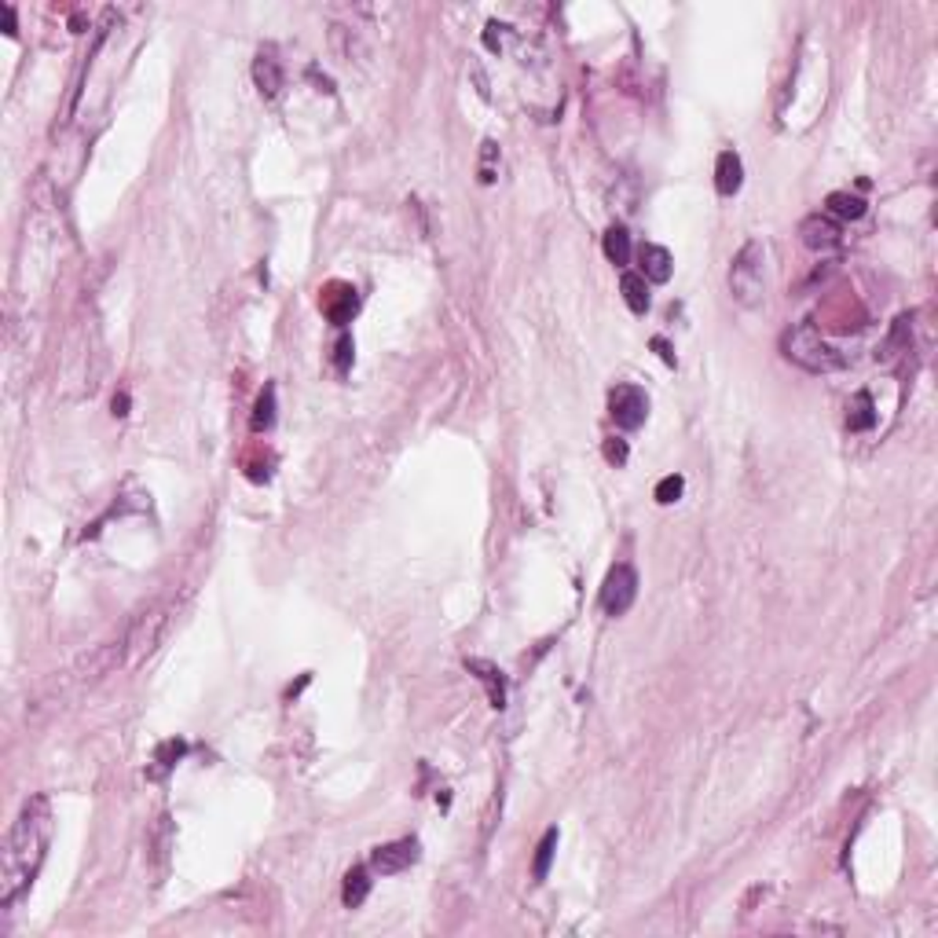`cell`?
I'll list each match as a JSON object with an SVG mask.
<instances>
[{
  "label": "cell",
  "mask_w": 938,
  "mask_h": 938,
  "mask_svg": "<svg viewBox=\"0 0 938 938\" xmlns=\"http://www.w3.org/2000/svg\"><path fill=\"white\" fill-rule=\"evenodd\" d=\"M605 459H609L613 466H624L627 462V444H624V440H616V436L605 440Z\"/></svg>",
  "instance_id": "obj_26"
},
{
  "label": "cell",
  "mask_w": 938,
  "mask_h": 938,
  "mask_svg": "<svg viewBox=\"0 0 938 938\" xmlns=\"http://www.w3.org/2000/svg\"><path fill=\"white\" fill-rule=\"evenodd\" d=\"M638 597V572L624 561V565H613L609 576L601 583V609L609 616H624Z\"/></svg>",
  "instance_id": "obj_5"
},
{
  "label": "cell",
  "mask_w": 938,
  "mask_h": 938,
  "mask_svg": "<svg viewBox=\"0 0 938 938\" xmlns=\"http://www.w3.org/2000/svg\"><path fill=\"white\" fill-rule=\"evenodd\" d=\"M349 363H352V338H349V334H342V338H338V345H334V367L345 374V370H349Z\"/></svg>",
  "instance_id": "obj_25"
},
{
  "label": "cell",
  "mask_w": 938,
  "mask_h": 938,
  "mask_svg": "<svg viewBox=\"0 0 938 938\" xmlns=\"http://www.w3.org/2000/svg\"><path fill=\"white\" fill-rule=\"evenodd\" d=\"M554 851H558V829H546L542 840H539V847H535V861H532L535 884H542V879L550 876V861H554Z\"/></svg>",
  "instance_id": "obj_20"
},
{
  "label": "cell",
  "mask_w": 938,
  "mask_h": 938,
  "mask_svg": "<svg viewBox=\"0 0 938 938\" xmlns=\"http://www.w3.org/2000/svg\"><path fill=\"white\" fill-rule=\"evenodd\" d=\"M652 349L660 352V360H664L668 367H675V352L668 349V342H664V338H652Z\"/></svg>",
  "instance_id": "obj_27"
},
{
  "label": "cell",
  "mask_w": 938,
  "mask_h": 938,
  "mask_svg": "<svg viewBox=\"0 0 938 938\" xmlns=\"http://www.w3.org/2000/svg\"><path fill=\"white\" fill-rule=\"evenodd\" d=\"M909 342H913V315H898V319H895V330L888 334L884 349L876 352V360H884V363L898 360L902 352H909Z\"/></svg>",
  "instance_id": "obj_14"
},
{
  "label": "cell",
  "mask_w": 938,
  "mask_h": 938,
  "mask_svg": "<svg viewBox=\"0 0 938 938\" xmlns=\"http://www.w3.org/2000/svg\"><path fill=\"white\" fill-rule=\"evenodd\" d=\"M125 407H129V396H125V393H122V396H114V414H129Z\"/></svg>",
  "instance_id": "obj_28"
},
{
  "label": "cell",
  "mask_w": 938,
  "mask_h": 938,
  "mask_svg": "<svg viewBox=\"0 0 938 938\" xmlns=\"http://www.w3.org/2000/svg\"><path fill=\"white\" fill-rule=\"evenodd\" d=\"M253 85H257L260 96H268V99H275V96L283 92V63L275 59L271 48H260V51H257V59H253Z\"/></svg>",
  "instance_id": "obj_10"
},
{
  "label": "cell",
  "mask_w": 938,
  "mask_h": 938,
  "mask_svg": "<svg viewBox=\"0 0 938 938\" xmlns=\"http://www.w3.org/2000/svg\"><path fill=\"white\" fill-rule=\"evenodd\" d=\"M184 751H187V744H184V741H169V744H161V748H158V770H154L150 778H161L165 770H169V766H173V762H177Z\"/></svg>",
  "instance_id": "obj_24"
},
{
  "label": "cell",
  "mask_w": 938,
  "mask_h": 938,
  "mask_svg": "<svg viewBox=\"0 0 938 938\" xmlns=\"http://www.w3.org/2000/svg\"><path fill=\"white\" fill-rule=\"evenodd\" d=\"M620 294H624V301H627V308H631L634 315H645V312H649V305H652V297H649V283L642 279L638 271H624V279H620Z\"/></svg>",
  "instance_id": "obj_15"
},
{
  "label": "cell",
  "mask_w": 938,
  "mask_h": 938,
  "mask_svg": "<svg viewBox=\"0 0 938 938\" xmlns=\"http://www.w3.org/2000/svg\"><path fill=\"white\" fill-rule=\"evenodd\" d=\"M169 620H173V605H154V609H147L143 616L132 620V627L125 634V664L129 668L143 664V660L158 649V642L165 638V631H169Z\"/></svg>",
  "instance_id": "obj_4"
},
{
  "label": "cell",
  "mask_w": 938,
  "mask_h": 938,
  "mask_svg": "<svg viewBox=\"0 0 938 938\" xmlns=\"http://www.w3.org/2000/svg\"><path fill=\"white\" fill-rule=\"evenodd\" d=\"M253 433H268L275 425V385H264L257 404H253V418H250Z\"/></svg>",
  "instance_id": "obj_21"
},
{
  "label": "cell",
  "mask_w": 938,
  "mask_h": 938,
  "mask_svg": "<svg viewBox=\"0 0 938 938\" xmlns=\"http://www.w3.org/2000/svg\"><path fill=\"white\" fill-rule=\"evenodd\" d=\"M5 19H8V37H15V12L5 8Z\"/></svg>",
  "instance_id": "obj_29"
},
{
  "label": "cell",
  "mask_w": 938,
  "mask_h": 938,
  "mask_svg": "<svg viewBox=\"0 0 938 938\" xmlns=\"http://www.w3.org/2000/svg\"><path fill=\"white\" fill-rule=\"evenodd\" d=\"M744 184V165H741V154L737 150H723L719 161H715V191L723 198H733Z\"/></svg>",
  "instance_id": "obj_11"
},
{
  "label": "cell",
  "mask_w": 938,
  "mask_h": 938,
  "mask_svg": "<svg viewBox=\"0 0 938 938\" xmlns=\"http://www.w3.org/2000/svg\"><path fill=\"white\" fill-rule=\"evenodd\" d=\"M609 414H613V422L620 429H638L649 418V396L638 389V385L624 381V385H616V389L609 393Z\"/></svg>",
  "instance_id": "obj_6"
},
{
  "label": "cell",
  "mask_w": 938,
  "mask_h": 938,
  "mask_svg": "<svg viewBox=\"0 0 938 938\" xmlns=\"http://www.w3.org/2000/svg\"><path fill=\"white\" fill-rule=\"evenodd\" d=\"M876 425V404L869 393H858L851 404H847V429L851 433H865Z\"/></svg>",
  "instance_id": "obj_18"
},
{
  "label": "cell",
  "mask_w": 938,
  "mask_h": 938,
  "mask_svg": "<svg viewBox=\"0 0 938 938\" xmlns=\"http://www.w3.org/2000/svg\"><path fill=\"white\" fill-rule=\"evenodd\" d=\"M638 260H642V279L645 283H668L671 279V268H675V260H671V253L664 250V246H656V242H645L642 250H638Z\"/></svg>",
  "instance_id": "obj_12"
},
{
  "label": "cell",
  "mask_w": 938,
  "mask_h": 938,
  "mask_svg": "<svg viewBox=\"0 0 938 938\" xmlns=\"http://www.w3.org/2000/svg\"><path fill=\"white\" fill-rule=\"evenodd\" d=\"M762 264H766V250L762 242H744L730 264V294L737 305L755 308L762 301Z\"/></svg>",
  "instance_id": "obj_3"
},
{
  "label": "cell",
  "mask_w": 938,
  "mask_h": 938,
  "mask_svg": "<svg viewBox=\"0 0 938 938\" xmlns=\"http://www.w3.org/2000/svg\"><path fill=\"white\" fill-rule=\"evenodd\" d=\"M51 840V803L48 796H33L23 803L19 817L12 821L5 851H0V906L12 909L30 891L41 872Z\"/></svg>",
  "instance_id": "obj_1"
},
{
  "label": "cell",
  "mask_w": 938,
  "mask_h": 938,
  "mask_svg": "<svg viewBox=\"0 0 938 938\" xmlns=\"http://www.w3.org/2000/svg\"><path fill=\"white\" fill-rule=\"evenodd\" d=\"M824 205H829L833 220H861L865 216V198H858L851 191H833L829 198H824Z\"/></svg>",
  "instance_id": "obj_17"
},
{
  "label": "cell",
  "mask_w": 938,
  "mask_h": 938,
  "mask_svg": "<svg viewBox=\"0 0 938 938\" xmlns=\"http://www.w3.org/2000/svg\"><path fill=\"white\" fill-rule=\"evenodd\" d=\"M495 169H499V143L484 140L480 143V184H495Z\"/></svg>",
  "instance_id": "obj_22"
},
{
  "label": "cell",
  "mask_w": 938,
  "mask_h": 938,
  "mask_svg": "<svg viewBox=\"0 0 938 938\" xmlns=\"http://www.w3.org/2000/svg\"><path fill=\"white\" fill-rule=\"evenodd\" d=\"M682 491H686V480H682L678 473H671V477H664V480L656 484V503H660V506H671V503L682 499Z\"/></svg>",
  "instance_id": "obj_23"
},
{
  "label": "cell",
  "mask_w": 938,
  "mask_h": 938,
  "mask_svg": "<svg viewBox=\"0 0 938 938\" xmlns=\"http://www.w3.org/2000/svg\"><path fill=\"white\" fill-rule=\"evenodd\" d=\"M418 840H393V843H381L374 854H370V869L381 872V876H396L404 869H411L418 861Z\"/></svg>",
  "instance_id": "obj_8"
},
{
  "label": "cell",
  "mask_w": 938,
  "mask_h": 938,
  "mask_svg": "<svg viewBox=\"0 0 938 938\" xmlns=\"http://www.w3.org/2000/svg\"><path fill=\"white\" fill-rule=\"evenodd\" d=\"M319 308H323V315L334 323V326L352 323V315H356V308H360L356 287H349V283H330V287L323 290V297H319Z\"/></svg>",
  "instance_id": "obj_9"
},
{
  "label": "cell",
  "mask_w": 938,
  "mask_h": 938,
  "mask_svg": "<svg viewBox=\"0 0 938 938\" xmlns=\"http://www.w3.org/2000/svg\"><path fill=\"white\" fill-rule=\"evenodd\" d=\"M367 895H370V872H367L363 865L349 869V872H345V884H342V902H345L349 909H360V906L367 902Z\"/></svg>",
  "instance_id": "obj_16"
},
{
  "label": "cell",
  "mask_w": 938,
  "mask_h": 938,
  "mask_svg": "<svg viewBox=\"0 0 938 938\" xmlns=\"http://www.w3.org/2000/svg\"><path fill=\"white\" fill-rule=\"evenodd\" d=\"M781 356L792 367L806 370V374H833V370L847 367V356L836 345H829L821 338V330H817L814 319H803V323L785 330V334H781Z\"/></svg>",
  "instance_id": "obj_2"
},
{
  "label": "cell",
  "mask_w": 938,
  "mask_h": 938,
  "mask_svg": "<svg viewBox=\"0 0 938 938\" xmlns=\"http://www.w3.org/2000/svg\"><path fill=\"white\" fill-rule=\"evenodd\" d=\"M466 671H473L480 678V686L487 689V704L491 707H506V678L503 671L487 664V660H466Z\"/></svg>",
  "instance_id": "obj_13"
},
{
  "label": "cell",
  "mask_w": 938,
  "mask_h": 938,
  "mask_svg": "<svg viewBox=\"0 0 938 938\" xmlns=\"http://www.w3.org/2000/svg\"><path fill=\"white\" fill-rule=\"evenodd\" d=\"M605 257H609L616 268H627L631 264V235H627V228L624 224H613L609 232H605Z\"/></svg>",
  "instance_id": "obj_19"
},
{
  "label": "cell",
  "mask_w": 938,
  "mask_h": 938,
  "mask_svg": "<svg viewBox=\"0 0 938 938\" xmlns=\"http://www.w3.org/2000/svg\"><path fill=\"white\" fill-rule=\"evenodd\" d=\"M799 239L814 253H833V250L843 246V228L829 213H810V216L799 220Z\"/></svg>",
  "instance_id": "obj_7"
}]
</instances>
